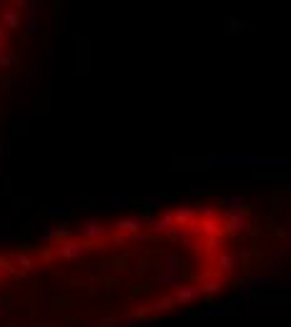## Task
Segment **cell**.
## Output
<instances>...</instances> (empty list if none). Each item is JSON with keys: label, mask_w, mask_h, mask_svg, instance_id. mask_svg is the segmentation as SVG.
Segmentation results:
<instances>
[{"label": "cell", "mask_w": 291, "mask_h": 327, "mask_svg": "<svg viewBox=\"0 0 291 327\" xmlns=\"http://www.w3.org/2000/svg\"><path fill=\"white\" fill-rule=\"evenodd\" d=\"M213 171H269L286 174L291 169L289 154H216L208 159Z\"/></svg>", "instance_id": "obj_1"}, {"label": "cell", "mask_w": 291, "mask_h": 327, "mask_svg": "<svg viewBox=\"0 0 291 327\" xmlns=\"http://www.w3.org/2000/svg\"><path fill=\"white\" fill-rule=\"evenodd\" d=\"M216 202L226 209L229 214H246V216H251L249 199L244 194H221V197H216Z\"/></svg>", "instance_id": "obj_2"}, {"label": "cell", "mask_w": 291, "mask_h": 327, "mask_svg": "<svg viewBox=\"0 0 291 327\" xmlns=\"http://www.w3.org/2000/svg\"><path fill=\"white\" fill-rule=\"evenodd\" d=\"M148 219H151L148 211H138V214H133V216H123V219H118L116 227H118L120 234H138L146 224H148Z\"/></svg>", "instance_id": "obj_3"}, {"label": "cell", "mask_w": 291, "mask_h": 327, "mask_svg": "<svg viewBox=\"0 0 291 327\" xmlns=\"http://www.w3.org/2000/svg\"><path fill=\"white\" fill-rule=\"evenodd\" d=\"M171 227H174V211H161L158 216H151V219H148V224H146L148 234H153V237L168 234V232H171Z\"/></svg>", "instance_id": "obj_4"}, {"label": "cell", "mask_w": 291, "mask_h": 327, "mask_svg": "<svg viewBox=\"0 0 291 327\" xmlns=\"http://www.w3.org/2000/svg\"><path fill=\"white\" fill-rule=\"evenodd\" d=\"M106 224H103V219L101 216H86L83 219V224H81V232H83V237L88 239V242H98L101 237H106Z\"/></svg>", "instance_id": "obj_5"}, {"label": "cell", "mask_w": 291, "mask_h": 327, "mask_svg": "<svg viewBox=\"0 0 291 327\" xmlns=\"http://www.w3.org/2000/svg\"><path fill=\"white\" fill-rule=\"evenodd\" d=\"M148 282L156 285V287H178L183 279H181V272H168V269H156L148 274Z\"/></svg>", "instance_id": "obj_6"}, {"label": "cell", "mask_w": 291, "mask_h": 327, "mask_svg": "<svg viewBox=\"0 0 291 327\" xmlns=\"http://www.w3.org/2000/svg\"><path fill=\"white\" fill-rule=\"evenodd\" d=\"M88 242H78V239H65V242H58V254L63 259H81L86 254Z\"/></svg>", "instance_id": "obj_7"}, {"label": "cell", "mask_w": 291, "mask_h": 327, "mask_svg": "<svg viewBox=\"0 0 291 327\" xmlns=\"http://www.w3.org/2000/svg\"><path fill=\"white\" fill-rule=\"evenodd\" d=\"M246 219H249L246 214H229V216L224 219V224H221V232H226L229 237L244 234V232L249 229V222H246Z\"/></svg>", "instance_id": "obj_8"}, {"label": "cell", "mask_w": 291, "mask_h": 327, "mask_svg": "<svg viewBox=\"0 0 291 327\" xmlns=\"http://www.w3.org/2000/svg\"><path fill=\"white\" fill-rule=\"evenodd\" d=\"M199 297H201L199 285H186V282H181V285L176 287V292H174L176 304H193Z\"/></svg>", "instance_id": "obj_9"}, {"label": "cell", "mask_w": 291, "mask_h": 327, "mask_svg": "<svg viewBox=\"0 0 291 327\" xmlns=\"http://www.w3.org/2000/svg\"><path fill=\"white\" fill-rule=\"evenodd\" d=\"M176 307V299L174 295H161V297H156L153 302H146L141 307H133L136 312H166V310H174Z\"/></svg>", "instance_id": "obj_10"}, {"label": "cell", "mask_w": 291, "mask_h": 327, "mask_svg": "<svg viewBox=\"0 0 291 327\" xmlns=\"http://www.w3.org/2000/svg\"><path fill=\"white\" fill-rule=\"evenodd\" d=\"M193 219H196V207H188V204L174 207V224L176 227H193Z\"/></svg>", "instance_id": "obj_11"}, {"label": "cell", "mask_w": 291, "mask_h": 327, "mask_svg": "<svg viewBox=\"0 0 291 327\" xmlns=\"http://www.w3.org/2000/svg\"><path fill=\"white\" fill-rule=\"evenodd\" d=\"M0 15H3V23L8 26V28H23V18H20V13L10 5V3H5L3 8H0Z\"/></svg>", "instance_id": "obj_12"}, {"label": "cell", "mask_w": 291, "mask_h": 327, "mask_svg": "<svg viewBox=\"0 0 291 327\" xmlns=\"http://www.w3.org/2000/svg\"><path fill=\"white\" fill-rule=\"evenodd\" d=\"M23 28L28 35H38L40 33V20H38V5L33 3L30 8H26V20H23Z\"/></svg>", "instance_id": "obj_13"}, {"label": "cell", "mask_w": 291, "mask_h": 327, "mask_svg": "<svg viewBox=\"0 0 291 327\" xmlns=\"http://www.w3.org/2000/svg\"><path fill=\"white\" fill-rule=\"evenodd\" d=\"M221 224H224V219H219V214H216V216H204L199 232H201L204 237H213V234L221 232Z\"/></svg>", "instance_id": "obj_14"}, {"label": "cell", "mask_w": 291, "mask_h": 327, "mask_svg": "<svg viewBox=\"0 0 291 327\" xmlns=\"http://www.w3.org/2000/svg\"><path fill=\"white\" fill-rule=\"evenodd\" d=\"M161 269L183 272V269H186V259H183L181 254H166V257H161Z\"/></svg>", "instance_id": "obj_15"}, {"label": "cell", "mask_w": 291, "mask_h": 327, "mask_svg": "<svg viewBox=\"0 0 291 327\" xmlns=\"http://www.w3.org/2000/svg\"><path fill=\"white\" fill-rule=\"evenodd\" d=\"M216 267L221 269L224 274L233 272V269L238 267V262H236V254H233V252H221V254L216 257Z\"/></svg>", "instance_id": "obj_16"}, {"label": "cell", "mask_w": 291, "mask_h": 327, "mask_svg": "<svg viewBox=\"0 0 291 327\" xmlns=\"http://www.w3.org/2000/svg\"><path fill=\"white\" fill-rule=\"evenodd\" d=\"M229 315H231V307L229 304H211V307L196 312V317H229Z\"/></svg>", "instance_id": "obj_17"}, {"label": "cell", "mask_w": 291, "mask_h": 327, "mask_svg": "<svg viewBox=\"0 0 291 327\" xmlns=\"http://www.w3.org/2000/svg\"><path fill=\"white\" fill-rule=\"evenodd\" d=\"M199 290H201V295H206V297H213V295L221 292V279L219 277H206L204 282H199Z\"/></svg>", "instance_id": "obj_18"}, {"label": "cell", "mask_w": 291, "mask_h": 327, "mask_svg": "<svg viewBox=\"0 0 291 327\" xmlns=\"http://www.w3.org/2000/svg\"><path fill=\"white\" fill-rule=\"evenodd\" d=\"M76 214V207H63L60 202H51V209H48V216L53 219V222H58L63 216H73Z\"/></svg>", "instance_id": "obj_19"}, {"label": "cell", "mask_w": 291, "mask_h": 327, "mask_svg": "<svg viewBox=\"0 0 291 327\" xmlns=\"http://www.w3.org/2000/svg\"><path fill=\"white\" fill-rule=\"evenodd\" d=\"M199 234V229H193V227H171V232H168V237L171 239H191Z\"/></svg>", "instance_id": "obj_20"}, {"label": "cell", "mask_w": 291, "mask_h": 327, "mask_svg": "<svg viewBox=\"0 0 291 327\" xmlns=\"http://www.w3.org/2000/svg\"><path fill=\"white\" fill-rule=\"evenodd\" d=\"M70 234H73V232H70V227H68L65 222H60V224L53 227V242H56V244H58V242H65V239H70Z\"/></svg>", "instance_id": "obj_21"}, {"label": "cell", "mask_w": 291, "mask_h": 327, "mask_svg": "<svg viewBox=\"0 0 291 327\" xmlns=\"http://www.w3.org/2000/svg\"><path fill=\"white\" fill-rule=\"evenodd\" d=\"M261 295L259 290H254V287H238V292H236V302H251V299H256Z\"/></svg>", "instance_id": "obj_22"}, {"label": "cell", "mask_w": 291, "mask_h": 327, "mask_svg": "<svg viewBox=\"0 0 291 327\" xmlns=\"http://www.w3.org/2000/svg\"><path fill=\"white\" fill-rule=\"evenodd\" d=\"M191 194H199V197H208V194H213V189H211L208 184H193V186H191Z\"/></svg>", "instance_id": "obj_23"}, {"label": "cell", "mask_w": 291, "mask_h": 327, "mask_svg": "<svg viewBox=\"0 0 291 327\" xmlns=\"http://www.w3.org/2000/svg\"><path fill=\"white\" fill-rule=\"evenodd\" d=\"M15 262H18V267L23 269V272H30V269H33V259L26 257V254H15Z\"/></svg>", "instance_id": "obj_24"}, {"label": "cell", "mask_w": 291, "mask_h": 327, "mask_svg": "<svg viewBox=\"0 0 291 327\" xmlns=\"http://www.w3.org/2000/svg\"><path fill=\"white\" fill-rule=\"evenodd\" d=\"M120 320H118V315H103L101 320H98V327H116Z\"/></svg>", "instance_id": "obj_25"}, {"label": "cell", "mask_w": 291, "mask_h": 327, "mask_svg": "<svg viewBox=\"0 0 291 327\" xmlns=\"http://www.w3.org/2000/svg\"><path fill=\"white\" fill-rule=\"evenodd\" d=\"M108 269H111L108 262H98V265H93V279H98V277L108 274Z\"/></svg>", "instance_id": "obj_26"}, {"label": "cell", "mask_w": 291, "mask_h": 327, "mask_svg": "<svg viewBox=\"0 0 291 327\" xmlns=\"http://www.w3.org/2000/svg\"><path fill=\"white\" fill-rule=\"evenodd\" d=\"M51 71H53V73L58 71V43H56V40L51 43Z\"/></svg>", "instance_id": "obj_27"}, {"label": "cell", "mask_w": 291, "mask_h": 327, "mask_svg": "<svg viewBox=\"0 0 291 327\" xmlns=\"http://www.w3.org/2000/svg\"><path fill=\"white\" fill-rule=\"evenodd\" d=\"M138 204H141V207L148 211V209H153V207H158V204H161V197H143Z\"/></svg>", "instance_id": "obj_28"}, {"label": "cell", "mask_w": 291, "mask_h": 327, "mask_svg": "<svg viewBox=\"0 0 291 327\" xmlns=\"http://www.w3.org/2000/svg\"><path fill=\"white\" fill-rule=\"evenodd\" d=\"M196 214H204V216H216V207H211V204L201 202V204L196 207Z\"/></svg>", "instance_id": "obj_29"}, {"label": "cell", "mask_w": 291, "mask_h": 327, "mask_svg": "<svg viewBox=\"0 0 291 327\" xmlns=\"http://www.w3.org/2000/svg\"><path fill=\"white\" fill-rule=\"evenodd\" d=\"M206 247H208V252L213 254V252L221 247V239H219V234H213V237H206Z\"/></svg>", "instance_id": "obj_30"}, {"label": "cell", "mask_w": 291, "mask_h": 327, "mask_svg": "<svg viewBox=\"0 0 291 327\" xmlns=\"http://www.w3.org/2000/svg\"><path fill=\"white\" fill-rule=\"evenodd\" d=\"M13 58H15V56H13V53H10V51L5 48V51L0 53V68H8V66L13 63Z\"/></svg>", "instance_id": "obj_31"}, {"label": "cell", "mask_w": 291, "mask_h": 327, "mask_svg": "<svg viewBox=\"0 0 291 327\" xmlns=\"http://www.w3.org/2000/svg\"><path fill=\"white\" fill-rule=\"evenodd\" d=\"M111 204H116V207H128V204H133V199H128V197H116V199H111Z\"/></svg>", "instance_id": "obj_32"}, {"label": "cell", "mask_w": 291, "mask_h": 327, "mask_svg": "<svg viewBox=\"0 0 291 327\" xmlns=\"http://www.w3.org/2000/svg\"><path fill=\"white\" fill-rule=\"evenodd\" d=\"M0 272H13V259L0 257Z\"/></svg>", "instance_id": "obj_33"}, {"label": "cell", "mask_w": 291, "mask_h": 327, "mask_svg": "<svg viewBox=\"0 0 291 327\" xmlns=\"http://www.w3.org/2000/svg\"><path fill=\"white\" fill-rule=\"evenodd\" d=\"M8 307H10V297H0V317L8 312Z\"/></svg>", "instance_id": "obj_34"}, {"label": "cell", "mask_w": 291, "mask_h": 327, "mask_svg": "<svg viewBox=\"0 0 291 327\" xmlns=\"http://www.w3.org/2000/svg\"><path fill=\"white\" fill-rule=\"evenodd\" d=\"M136 274H138V277H146V274H151V272H148L146 265H136Z\"/></svg>", "instance_id": "obj_35"}, {"label": "cell", "mask_w": 291, "mask_h": 327, "mask_svg": "<svg viewBox=\"0 0 291 327\" xmlns=\"http://www.w3.org/2000/svg\"><path fill=\"white\" fill-rule=\"evenodd\" d=\"M23 83H26V78H13V81H10L13 89H23Z\"/></svg>", "instance_id": "obj_36"}, {"label": "cell", "mask_w": 291, "mask_h": 327, "mask_svg": "<svg viewBox=\"0 0 291 327\" xmlns=\"http://www.w3.org/2000/svg\"><path fill=\"white\" fill-rule=\"evenodd\" d=\"M3 51H5V40H0V53H3Z\"/></svg>", "instance_id": "obj_37"}, {"label": "cell", "mask_w": 291, "mask_h": 327, "mask_svg": "<svg viewBox=\"0 0 291 327\" xmlns=\"http://www.w3.org/2000/svg\"><path fill=\"white\" fill-rule=\"evenodd\" d=\"M0 40H5V30L0 28Z\"/></svg>", "instance_id": "obj_38"}, {"label": "cell", "mask_w": 291, "mask_h": 327, "mask_svg": "<svg viewBox=\"0 0 291 327\" xmlns=\"http://www.w3.org/2000/svg\"><path fill=\"white\" fill-rule=\"evenodd\" d=\"M86 327H98V322H95V325H93V322H90V325H86Z\"/></svg>", "instance_id": "obj_39"}, {"label": "cell", "mask_w": 291, "mask_h": 327, "mask_svg": "<svg viewBox=\"0 0 291 327\" xmlns=\"http://www.w3.org/2000/svg\"><path fill=\"white\" fill-rule=\"evenodd\" d=\"M289 254H291V247H289Z\"/></svg>", "instance_id": "obj_40"}, {"label": "cell", "mask_w": 291, "mask_h": 327, "mask_svg": "<svg viewBox=\"0 0 291 327\" xmlns=\"http://www.w3.org/2000/svg\"><path fill=\"white\" fill-rule=\"evenodd\" d=\"M289 194H291V186H289Z\"/></svg>", "instance_id": "obj_41"}, {"label": "cell", "mask_w": 291, "mask_h": 327, "mask_svg": "<svg viewBox=\"0 0 291 327\" xmlns=\"http://www.w3.org/2000/svg\"><path fill=\"white\" fill-rule=\"evenodd\" d=\"M5 3H8V0H5Z\"/></svg>", "instance_id": "obj_42"}]
</instances>
